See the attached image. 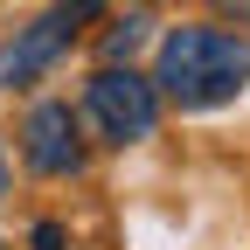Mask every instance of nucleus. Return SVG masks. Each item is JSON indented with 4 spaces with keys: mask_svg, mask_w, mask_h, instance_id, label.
Wrapping results in <instances>:
<instances>
[{
    "mask_svg": "<svg viewBox=\"0 0 250 250\" xmlns=\"http://www.w3.org/2000/svg\"><path fill=\"white\" fill-rule=\"evenodd\" d=\"M98 7H104V0H56L42 21H28L14 42H0V90H21V83H35L42 70H56V56L77 42V28Z\"/></svg>",
    "mask_w": 250,
    "mask_h": 250,
    "instance_id": "7ed1b4c3",
    "label": "nucleus"
},
{
    "mask_svg": "<svg viewBox=\"0 0 250 250\" xmlns=\"http://www.w3.org/2000/svg\"><path fill=\"white\" fill-rule=\"evenodd\" d=\"M83 118H90V132L104 146H139V139H153V125H160V83L139 77L132 62H104V70L83 83Z\"/></svg>",
    "mask_w": 250,
    "mask_h": 250,
    "instance_id": "f03ea898",
    "label": "nucleus"
},
{
    "mask_svg": "<svg viewBox=\"0 0 250 250\" xmlns=\"http://www.w3.org/2000/svg\"><path fill=\"white\" fill-rule=\"evenodd\" d=\"M21 160L35 174H49V181L83 167V125H77V111L62 98H42L35 111L21 118Z\"/></svg>",
    "mask_w": 250,
    "mask_h": 250,
    "instance_id": "20e7f679",
    "label": "nucleus"
},
{
    "mask_svg": "<svg viewBox=\"0 0 250 250\" xmlns=\"http://www.w3.org/2000/svg\"><path fill=\"white\" fill-rule=\"evenodd\" d=\"M35 250H62V229H56V223H42V229H35Z\"/></svg>",
    "mask_w": 250,
    "mask_h": 250,
    "instance_id": "39448f33",
    "label": "nucleus"
},
{
    "mask_svg": "<svg viewBox=\"0 0 250 250\" xmlns=\"http://www.w3.org/2000/svg\"><path fill=\"white\" fill-rule=\"evenodd\" d=\"M153 83L174 111H223L250 90V42L229 28H174L153 56Z\"/></svg>",
    "mask_w": 250,
    "mask_h": 250,
    "instance_id": "f257e3e1",
    "label": "nucleus"
},
{
    "mask_svg": "<svg viewBox=\"0 0 250 250\" xmlns=\"http://www.w3.org/2000/svg\"><path fill=\"white\" fill-rule=\"evenodd\" d=\"M0 202H7V153H0Z\"/></svg>",
    "mask_w": 250,
    "mask_h": 250,
    "instance_id": "423d86ee",
    "label": "nucleus"
}]
</instances>
